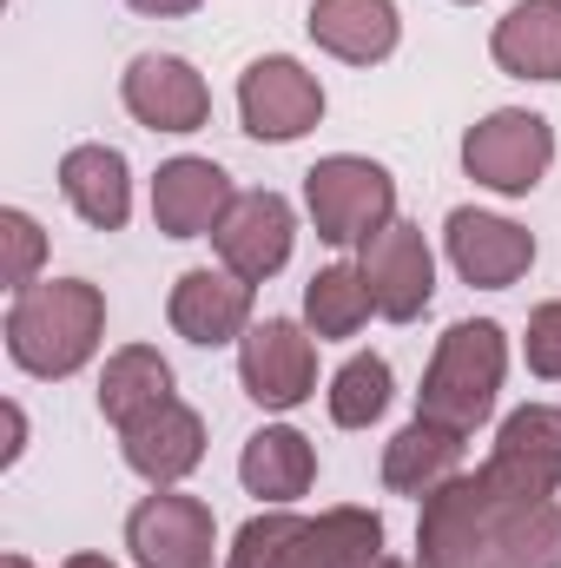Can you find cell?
<instances>
[{
  "label": "cell",
  "instance_id": "7",
  "mask_svg": "<svg viewBox=\"0 0 561 568\" xmlns=\"http://www.w3.org/2000/svg\"><path fill=\"white\" fill-rule=\"evenodd\" d=\"M126 556L133 568H218V516L205 496L152 489L126 516Z\"/></svg>",
  "mask_w": 561,
  "mask_h": 568
},
{
  "label": "cell",
  "instance_id": "2",
  "mask_svg": "<svg viewBox=\"0 0 561 568\" xmlns=\"http://www.w3.org/2000/svg\"><path fill=\"white\" fill-rule=\"evenodd\" d=\"M502 377H509V331L496 317H456L436 337V351H429V371H422V390H417V417L469 436V429H482L496 417Z\"/></svg>",
  "mask_w": 561,
  "mask_h": 568
},
{
  "label": "cell",
  "instance_id": "18",
  "mask_svg": "<svg viewBox=\"0 0 561 568\" xmlns=\"http://www.w3.org/2000/svg\"><path fill=\"white\" fill-rule=\"evenodd\" d=\"M304 27H310L317 53H330L344 67H384L404 47L397 0H310Z\"/></svg>",
  "mask_w": 561,
  "mask_h": 568
},
{
  "label": "cell",
  "instance_id": "5",
  "mask_svg": "<svg viewBox=\"0 0 561 568\" xmlns=\"http://www.w3.org/2000/svg\"><path fill=\"white\" fill-rule=\"evenodd\" d=\"M555 165V126L529 106H496L462 133V172L496 199H529Z\"/></svg>",
  "mask_w": 561,
  "mask_h": 568
},
{
  "label": "cell",
  "instance_id": "13",
  "mask_svg": "<svg viewBox=\"0 0 561 568\" xmlns=\"http://www.w3.org/2000/svg\"><path fill=\"white\" fill-rule=\"evenodd\" d=\"M252 291H258V284H245L238 272H225V265H192V272L172 278L165 317H172V331H178L185 344L225 351V344H238V337L252 331Z\"/></svg>",
  "mask_w": 561,
  "mask_h": 568
},
{
  "label": "cell",
  "instance_id": "4",
  "mask_svg": "<svg viewBox=\"0 0 561 568\" xmlns=\"http://www.w3.org/2000/svg\"><path fill=\"white\" fill-rule=\"evenodd\" d=\"M304 212L324 245L357 252L370 232H384L397 219V179H390V165H377L364 152H324L304 172Z\"/></svg>",
  "mask_w": 561,
  "mask_h": 568
},
{
  "label": "cell",
  "instance_id": "31",
  "mask_svg": "<svg viewBox=\"0 0 561 568\" xmlns=\"http://www.w3.org/2000/svg\"><path fill=\"white\" fill-rule=\"evenodd\" d=\"M60 568H120V562H113V556H100V549H73Z\"/></svg>",
  "mask_w": 561,
  "mask_h": 568
},
{
  "label": "cell",
  "instance_id": "28",
  "mask_svg": "<svg viewBox=\"0 0 561 568\" xmlns=\"http://www.w3.org/2000/svg\"><path fill=\"white\" fill-rule=\"evenodd\" d=\"M522 357L542 384H561V297L529 311V331H522Z\"/></svg>",
  "mask_w": 561,
  "mask_h": 568
},
{
  "label": "cell",
  "instance_id": "19",
  "mask_svg": "<svg viewBox=\"0 0 561 568\" xmlns=\"http://www.w3.org/2000/svg\"><path fill=\"white\" fill-rule=\"evenodd\" d=\"M225 568H344L337 549H330V529L324 516H297V509H258L232 549H225Z\"/></svg>",
  "mask_w": 561,
  "mask_h": 568
},
{
  "label": "cell",
  "instance_id": "33",
  "mask_svg": "<svg viewBox=\"0 0 561 568\" xmlns=\"http://www.w3.org/2000/svg\"><path fill=\"white\" fill-rule=\"evenodd\" d=\"M370 568H417V562H404V556H384V562H370Z\"/></svg>",
  "mask_w": 561,
  "mask_h": 568
},
{
  "label": "cell",
  "instance_id": "24",
  "mask_svg": "<svg viewBox=\"0 0 561 568\" xmlns=\"http://www.w3.org/2000/svg\"><path fill=\"white\" fill-rule=\"evenodd\" d=\"M370 317H377V297H370V284H364L357 265L310 272V284H304V324H310V337H357Z\"/></svg>",
  "mask_w": 561,
  "mask_h": 568
},
{
  "label": "cell",
  "instance_id": "30",
  "mask_svg": "<svg viewBox=\"0 0 561 568\" xmlns=\"http://www.w3.org/2000/svg\"><path fill=\"white\" fill-rule=\"evenodd\" d=\"M133 13H145V20H185V13H198L205 0H126Z\"/></svg>",
  "mask_w": 561,
  "mask_h": 568
},
{
  "label": "cell",
  "instance_id": "16",
  "mask_svg": "<svg viewBox=\"0 0 561 568\" xmlns=\"http://www.w3.org/2000/svg\"><path fill=\"white\" fill-rule=\"evenodd\" d=\"M482 469L516 496H561V404L509 410Z\"/></svg>",
  "mask_w": 561,
  "mask_h": 568
},
{
  "label": "cell",
  "instance_id": "21",
  "mask_svg": "<svg viewBox=\"0 0 561 568\" xmlns=\"http://www.w3.org/2000/svg\"><path fill=\"white\" fill-rule=\"evenodd\" d=\"M489 60L509 80H561V0H516L496 27H489Z\"/></svg>",
  "mask_w": 561,
  "mask_h": 568
},
{
  "label": "cell",
  "instance_id": "6",
  "mask_svg": "<svg viewBox=\"0 0 561 568\" xmlns=\"http://www.w3.org/2000/svg\"><path fill=\"white\" fill-rule=\"evenodd\" d=\"M324 120V80L297 53H258L238 73V126L258 145H297Z\"/></svg>",
  "mask_w": 561,
  "mask_h": 568
},
{
  "label": "cell",
  "instance_id": "8",
  "mask_svg": "<svg viewBox=\"0 0 561 568\" xmlns=\"http://www.w3.org/2000/svg\"><path fill=\"white\" fill-rule=\"evenodd\" d=\"M238 384L258 410H297L317 397V344L297 317H258L238 337Z\"/></svg>",
  "mask_w": 561,
  "mask_h": 568
},
{
  "label": "cell",
  "instance_id": "29",
  "mask_svg": "<svg viewBox=\"0 0 561 568\" xmlns=\"http://www.w3.org/2000/svg\"><path fill=\"white\" fill-rule=\"evenodd\" d=\"M0 417H7V449H0V469H13V463L27 456V410L7 397V404H0Z\"/></svg>",
  "mask_w": 561,
  "mask_h": 568
},
{
  "label": "cell",
  "instance_id": "3",
  "mask_svg": "<svg viewBox=\"0 0 561 568\" xmlns=\"http://www.w3.org/2000/svg\"><path fill=\"white\" fill-rule=\"evenodd\" d=\"M417 568H502V483L489 469H462L422 496Z\"/></svg>",
  "mask_w": 561,
  "mask_h": 568
},
{
  "label": "cell",
  "instance_id": "34",
  "mask_svg": "<svg viewBox=\"0 0 561 568\" xmlns=\"http://www.w3.org/2000/svg\"><path fill=\"white\" fill-rule=\"evenodd\" d=\"M456 7H476V0H456Z\"/></svg>",
  "mask_w": 561,
  "mask_h": 568
},
{
  "label": "cell",
  "instance_id": "20",
  "mask_svg": "<svg viewBox=\"0 0 561 568\" xmlns=\"http://www.w3.org/2000/svg\"><path fill=\"white\" fill-rule=\"evenodd\" d=\"M238 483H245V496H258L265 509H290V503L310 496V483H317V443L290 424L252 429L245 449H238Z\"/></svg>",
  "mask_w": 561,
  "mask_h": 568
},
{
  "label": "cell",
  "instance_id": "11",
  "mask_svg": "<svg viewBox=\"0 0 561 568\" xmlns=\"http://www.w3.org/2000/svg\"><path fill=\"white\" fill-rule=\"evenodd\" d=\"M357 272L377 297V317H390V324H417L436 297V252L410 219H390L384 232H370L357 245Z\"/></svg>",
  "mask_w": 561,
  "mask_h": 568
},
{
  "label": "cell",
  "instance_id": "26",
  "mask_svg": "<svg viewBox=\"0 0 561 568\" xmlns=\"http://www.w3.org/2000/svg\"><path fill=\"white\" fill-rule=\"evenodd\" d=\"M390 397H397V377H390V357H377V351L344 357V364L330 371V390H324L337 429H370L390 410Z\"/></svg>",
  "mask_w": 561,
  "mask_h": 568
},
{
  "label": "cell",
  "instance_id": "9",
  "mask_svg": "<svg viewBox=\"0 0 561 568\" xmlns=\"http://www.w3.org/2000/svg\"><path fill=\"white\" fill-rule=\"evenodd\" d=\"M442 258L449 272L476 291H509V284L529 278L536 265V232L502 219V212H482V205H456L442 219Z\"/></svg>",
  "mask_w": 561,
  "mask_h": 568
},
{
  "label": "cell",
  "instance_id": "14",
  "mask_svg": "<svg viewBox=\"0 0 561 568\" xmlns=\"http://www.w3.org/2000/svg\"><path fill=\"white\" fill-rule=\"evenodd\" d=\"M238 185L218 159H198V152H178L152 172V225L165 239H212L232 212Z\"/></svg>",
  "mask_w": 561,
  "mask_h": 568
},
{
  "label": "cell",
  "instance_id": "17",
  "mask_svg": "<svg viewBox=\"0 0 561 568\" xmlns=\"http://www.w3.org/2000/svg\"><path fill=\"white\" fill-rule=\"evenodd\" d=\"M60 199L80 212L93 232H126L133 219V165L126 152L106 140H80L60 152Z\"/></svg>",
  "mask_w": 561,
  "mask_h": 568
},
{
  "label": "cell",
  "instance_id": "27",
  "mask_svg": "<svg viewBox=\"0 0 561 568\" xmlns=\"http://www.w3.org/2000/svg\"><path fill=\"white\" fill-rule=\"evenodd\" d=\"M40 265H47V232H40V219L20 212V205H0V278H7V291L40 284Z\"/></svg>",
  "mask_w": 561,
  "mask_h": 568
},
{
  "label": "cell",
  "instance_id": "22",
  "mask_svg": "<svg viewBox=\"0 0 561 568\" xmlns=\"http://www.w3.org/2000/svg\"><path fill=\"white\" fill-rule=\"evenodd\" d=\"M462 449H469L462 429L410 417V424L384 443V489H390V496H417V503L436 496L449 476H462Z\"/></svg>",
  "mask_w": 561,
  "mask_h": 568
},
{
  "label": "cell",
  "instance_id": "12",
  "mask_svg": "<svg viewBox=\"0 0 561 568\" xmlns=\"http://www.w3.org/2000/svg\"><path fill=\"white\" fill-rule=\"evenodd\" d=\"M290 245H297V205H290L284 192H272V185L238 192V199H232V212H225V225L212 232L218 265H225V272H238L245 284L278 278L284 265H290Z\"/></svg>",
  "mask_w": 561,
  "mask_h": 568
},
{
  "label": "cell",
  "instance_id": "1",
  "mask_svg": "<svg viewBox=\"0 0 561 568\" xmlns=\"http://www.w3.org/2000/svg\"><path fill=\"white\" fill-rule=\"evenodd\" d=\"M7 357L40 377V384H67L80 377L100 344H106V291L93 278H40L27 291H13L7 304Z\"/></svg>",
  "mask_w": 561,
  "mask_h": 568
},
{
  "label": "cell",
  "instance_id": "10",
  "mask_svg": "<svg viewBox=\"0 0 561 568\" xmlns=\"http://www.w3.org/2000/svg\"><path fill=\"white\" fill-rule=\"evenodd\" d=\"M120 100H126V113L140 120L145 133L185 140V133L212 126V87H205V73L185 53H140V60H126Z\"/></svg>",
  "mask_w": 561,
  "mask_h": 568
},
{
  "label": "cell",
  "instance_id": "23",
  "mask_svg": "<svg viewBox=\"0 0 561 568\" xmlns=\"http://www.w3.org/2000/svg\"><path fill=\"white\" fill-rule=\"evenodd\" d=\"M165 397H178V390H172V364L152 344H120L106 357V371H100V417L113 429H126L133 417L159 410Z\"/></svg>",
  "mask_w": 561,
  "mask_h": 568
},
{
  "label": "cell",
  "instance_id": "32",
  "mask_svg": "<svg viewBox=\"0 0 561 568\" xmlns=\"http://www.w3.org/2000/svg\"><path fill=\"white\" fill-rule=\"evenodd\" d=\"M0 568H33V562H27L20 549H7V556H0Z\"/></svg>",
  "mask_w": 561,
  "mask_h": 568
},
{
  "label": "cell",
  "instance_id": "15",
  "mask_svg": "<svg viewBox=\"0 0 561 568\" xmlns=\"http://www.w3.org/2000/svg\"><path fill=\"white\" fill-rule=\"evenodd\" d=\"M120 456L152 489H178L205 463V417L185 397H165L159 410H145V417H133L120 429Z\"/></svg>",
  "mask_w": 561,
  "mask_h": 568
},
{
  "label": "cell",
  "instance_id": "25",
  "mask_svg": "<svg viewBox=\"0 0 561 568\" xmlns=\"http://www.w3.org/2000/svg\"><path fill=\"white\" fill-rule=\"evenodd\" d=\"M502 568H561V503L502 489Z\"/></svg>",
  "mask_w": 561,
  "mask_h": 568
}]
</instances>
